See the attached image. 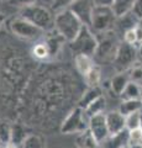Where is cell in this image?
I'll use <instances>...</instances> for the list:
<instances>
[{
  "instance_id": "d590c367",
  "label": "cell",
  "mask_w": 142,
  "mask_h": 148,
  "mask_svg": "<svg viewBox=\"0 0 142 148\" xmlns=\"http://www.w3.org/2000/svg\"><path fill=\"white\" fill-rule=\"evenodd\" d=\"M4 22H5V15H4L3 12H0V29L3 27Z\"/></svg>"
},
{
  "instance_id": "603a6c76",
  "label": "cell",
  "mask_w": 142,
  "mask_h": 148,
  "mask_svg": "<svg viewBox=\"0 0 142 148\" xmlns=\"http://www.w3.org/2000/svg\"><path fill=\"white\" fill-rule=\"evenodd\" d=\"M106 108V100L104 96H100L99 99L93 101L88 108L84 110V114L86 115V117L90 119L94 115H99V114H104V110Z\"/></svg>"
},
{
  "instance_id": "d4e9b609",
  "label": "cell",
  "mask_w": 142,
  "mask_h": 148,
  "mask_svg": "<svg viewBox=\"0 0 142 148\" xmlns=\"http://www.w3.org/2000/svg\"><path fill=\"white\" fill-rule=\"evenodd\" d=\"M126 120V130L127 131H131V130L135 128H140L141 123H142V112L141 111H137V112L130 114L125 117Z\"/></svg>"
},
{
  "instance_id": "9c48e42d",
  "label": "cell",
  "mask_w": 142,
  "mask_h": 148,
  "mask_svg": "<svg viewBox=\"0 0 142 148\" xmlns=\"http://www.w3.org/2000/svg\"><path fill=\"white\" fill-rule=\"evenodd\" d=\"M68 9L83 22V25L90 27L91 16L95 9L94 0H74Z\"/></svg>"
},
{
  "instance_id": "7bdbcfd3",
  "label": "cell",
  "mask_w": 142,
  "mask_h": 148,
  "mask_svg": "<svg viewBox=\"0 0 142 148\" xmlns=\"http://www.w3.org/2000/svg\"><path fill=\"white\" fill-rule=\"evenodd\" d=\"M6 1H9V0H6Z\"/></svg>"
},
{
  "instance_id": "e575fe53",
  "label": "cell",
  "mask_w": 142,
  "mask_h": 148,
  "mask_svg": "<svg viewBox=\"0 0 142 148\" xmlns=\"http://www.w3.org/2000/svg\"><path fill=\"white\" fill-rule=\"evenodd\" d=\"M136 38H137V46H140L142 43V24L139 26H136Z\"/></svg>"
},
{
  "instance_id": "4fadbf2b",
  "label": "cell",
  "mask_w": 142,
  "mask_h": 148,
  "mask_svg": "<svg viewBox=\"0 0 142 148\" xmlns=\"http://www.w3.org/2000/svg\"><path fill=\"white\" fill-rule=\"evenodd\" d=\"M100 96H103V91H102V88L100 86L88 88V89L83 92V95L80 96L79 101H78V108H80L82 110H85L93 101L99 99Z\"/></svg>"
},
{
  "instance_id": "f1b7e54d",
  "label": "cell",
  "mask_w": 142,
  "mask_h": 148,
  "mask_svg": "<svg viewBox=\"0 0 142 148\" xmlns=\"http://www.w3.org/2000/svg\"><path fill=\"white\" fill-rule=\"evenodd\" d=\"M129 146H142V128L129 131Z\"/></svg>"
},
{
  "instance_id": "ba28073f",
  "label": "cell",
  "mask_w": 142,
  "mask_h": 148,
  "mask_svg": "<svg viewBox=\"0 0 142 148\" xmlns=\"http://www.w3.org/2000/svg\"><path fill=\"white\" fill-rule=\"evenodd\" d=\"M9 29H10L11 34L15 35L16 37L24 40H36L42 35L43 31L37 29L35 25L29 22L21 16L14 17L12 20L9 22Z\"/></svg>"
},
{
  "instance_id": "f546056e",
  "label": "cell",
  "mask_w": 142,
  "mask_h": 148,
  "mask_svg": "<svg viewBox=\"0 0 142 148\" xmlns=\"http://www.w3.org/2000/svg\"><path fill=\"white\" fill-rule=\"evenodd\" d=\"M130 82H134L140 84L142 82V66H139V64H135L134 67L130 68V74H129Z\"/></svg>"
},
{
  "instance_id": "7c38bea8",
  "label": "cell",
  "mask_w": 142,
  "mask_h": 148,
  "mask_svg": "<svg viewBox=\"0 0 142 148\" xmlns=\"http://www.w3.org/2000/svg\"><path fill=\"white\" fill-rule=\"evenodd\" d=\"M102 148H125L129 146V131L123 130L116 135H109L104 142L100 143Z\"/></svg>"
},
{
  "instance_id": "30bf717a",
  "label": "cell",
  "mask_w": 142,
  "mask_h": 148,
  "mask_svg": "<svg viewBox=\"0 0 142 148\" xmlns=\"http://www.w3.org/2000/svg\"><path fill=\"white\" fill-rule=\"evenodd\" d=\"M88 130L99 143L106 140L110 133H109L106 119H105V114H99L91 116L88 122Z\"/></svg>"
},
{
  "instance_id": "52a82bcc",
  "label": "cell",
  "mask_w": 142,
  "mask_h": 148,
  "mask_svg": "<svg viewBox=\"0 0 142 148\" xmlns=\"http://www.w3.org/2000/svg\"><path fill=\"white\" fill-rule=\"evenodd\" d=\"M137 54H139V51H137L135 46L129 45L122 41L120 46H119V49L116 52L115 59H114L113 64L115 66V68L119 72L122 73L136 64Z\"/></svg>"
},
{
  "instance_id": "8992f818",
  "label": "cell",
  "mask_w": 142,
  "mask_h": 148,
  "mask_svg": "<svg viewBox=\"0 0 142 148\" xmlns=\"http://www.w3.org/2000/svg\"><path fill=\"white\" fill-rule=\"evenodd\" d=\"M88 122L89 119L84 114V110L80 108H74L63 120L61 125V132L64 135H72V133L80 135L88 131Z\"/></svg>"
},
{
  "instance_id": "44dd1931",
  "label": "cell",
  "mask_w": 142,
  "mask_h": 148,
  "mask_svg": "<svg viewBox=\"0 0 142 148\" xmlns=\"http://www.w3.org/2000/svg\"><path fill=\"white\" fill-rule=\"evenodd\" d=\"M122 100H142V88L140 84L130 82L121 94Z\"/></svg>"
},
{
  "instance_id": "484cf974",
  "label": "cell",
  "mask_w": 142,
  "mask_h": 148,
  "mask_svg": "<svg viewBox=\"0 0 142 148\" xmlns=\"http://www.w3.org/2000/svg\"><path fill=\"white\" fill-rule=\"evenodd\" d=\"M11 142V125L0 122V146L4 147Z\"/></svg>"
},
{
  "instance_id": "d6a6232c",
  "label": "cell",
  "mask_w": 142,
  "mask_h": 148,
  "mask_svg": "<svg viewBox=\"0 0 142 148\" xmlns=\"http://www.w3.org/2000/svg\"><path fill=\"white\" fill-rule=\"evenodd\" d=\"M132 14L137 17L141 24H142V0H136L134 9H132Z\"/></svg>"
},
{
  "instance_id": "1f68e13d",
  "label": "cell",
  "mask_w": 142,
  "mask_h": 148,
  "mask_svg": "<svg viewBox=\"0 0 142 148\" xmlns=\"http://www.w3.org/2000/svg\"><path fill=\"white\" fill-rule=\"evenodd\" d=\"M36 1H37V0H9L8 3L10 4V5H12V6L20 8V10H21V9H24V8L35 5Z\"/></svg>"
},
{
  "instance_id": "6da1fadb",
  "label": "cell",
  "mask_w": 142,
  "mask_h": 148,
  "mask_svg": "<svg viewBox=\"0 0 142 148\" xmlns=\"http://www.w3.org/2000/svg\"><path fill=\"white\" fill-rule=\"evenodd\" d=\"M19 16L31 22L43 32L54 30V14L52 10L43 5L35 4V5L21 9Z\"/></svg>"
},
{
  "instance_id": "5b68a950",
  "label": "cell",
  "mask_w": 142,
  "mask_h": 148,
  "mask_svg": "<svg viewBox=\"0 0 142 148\" xmlns=\"http://www.w3.org/2000/svg\"><path fill=\"white\" fill-rule=\"evenodd\" d=\"M116 15L113 9L109 6H95L91 16L90 29L97 34H103L110 30H114L116 22Z\"/></svg>"
},
{
  "instance_id": "836d02e7",
  "label": "cell",
  "mask_w": 142,
  "mask_h": 148,
  "mask_svg": "<svg viewBox=\"0 0 142 148\" xmlns=\"http://www.w3.org/2000/svg\"><path fill=\"white\" fill-rule=\"evenodd\" d=\"M95 6H109L111 8L114 4V0H94Z\"/></svg>"
},
{
  "instance_id": "60d3db41",
  "label": "cell",
  "mask_w": 142,
  "mask_h": 148,
  "mask_svg": "<svg viewBox=\"0 0 142 148\" xmlns=\"http://www.w3.org/2000/svg\"><path fill=\"white\" fill-rule=\"evenodd\" d=\"M141 128H142V123H141Z\"/></svg>"
},
{
  "instance_id": "4316f807",
  "label": "cell",
  "mask_w": 142,
  "mask_h": 148,
  "mask_svg": "<svg viewBox=\"0 0 142 148\" xmlns=\"http://www.w3.org/2000/svg\"><path fill=\"white\" fill-rule=\"evenodd\" d=\"M20 148H45V143L40 136L29 135Z\"/></svg>"
},
{
  "instance_id": "ab89813d",
  "label": "cell",
  "mask_w": 142,
  "mask_h": 148,
  "mask_svg": "<svg viewBox=\"0 0 142 148\" xmlns=\"http://www.w3.org/2000/svg\"><path fill=\"white\" fill-rule=\"evenodd\" d=\"M125 148H130V146H127V147H125Z\"/></svg>"
},
{
  "instance_id": "e0dca14e",
  "label": "cell",
  "mask_w": 142,
  "mask_h": 148,
  "mask_svg": "<svg viewBox=\"0 0 142 148\" xmlns=\"http://www.w3.org/2000/svg\"><path fill=\"white\" fill-rule=\"evenodd\" d=\"M129 83H130L129 74H125L122 72L111 78V80H110V88H111V91L115 95L121 96V94L123 92V90H125V88L127 86Z\"/></svg>"
},
{
  "instance_id": "74e56055",
  "label": "cell",
  "mask_w": 142,
  "mask_h": 148,
  "mask_svg": "<svg viewBox=\"0 0 142 148\" xmlns=\"http://www.w3.org/2000/svg\"><path fill=\"white\" fill-rule=\"evenodd\" d=\"M3 148H19V147H16V146H14V145H11V143H10V145H6V146H4Z\"/></svg>"
},
{
  "instance_id": "3957f363",
  "label": "cell",
  "mask_w": 142,
  "mask_h": 148,
  "mask_svg": "<svg viewBox=\"0 0 142 148\" xmlns=\"http://www.w3.org/2000/svg\"><path fill=\"white\" fill-rule=\"evenodd\" d=\"M100 36H97L98 38V47L95 51L94 59L102 63L106 62H114L116 52L119 49V46L121 42H119L116 34L114 30H110L103 34H98Z\"/></svg>"
},
{
  "instance_id": "83f0119b",
  "label": "cell",
  "mask_w": 142,
  "mask_h": 148,
  "mask_svg": "<svg viewBox=\"0 0 142 148\" xmlns=\"http://www.w3.org/2000/svg\"><path fill=\"white\" fill-rule=\"evenodd\" d=\"M32 54L37 59H46L49 57V52H48L47 45L45 43V41L35 45V47L32 48Z\"/></svg>"
},
{
  "instance_id": "277c9868",
  "label": "cell",
  "mask_w": 142,
  "mask_h": 148,
  "mask_svg": "<svg viewBox=\"0 0 142 148\" xmlns=\"http://www.w3.org/2000/svg\"><path fill=\"white\" fill-rule=\"evenodd\" d=\"M98 47V38L89 26H83L74 40L69 42V48L74 56L84 54L94 57Z\"/></svg>"
},
{
  "instance_id": "4dcf8cb0",
  "label": "cell",
  "mask_w": 142,
  "mask_h": 148,
  "mask_svg": "<svg viewBox=\"0 0 142 148\" xmlns=\"http://www.w3.org/2000/svg\"><path fill=\"white\" fill-rule=\"evenodd\" d=\"M73 1H74V0H53V3H52V11L58 12L61 10H64V9H68Z\"/></svg>"
},
{
  "instance_id": "2e32d148",
  "label": "cell",
  "mask_w": 142,
  "mask_h": 148,
  "mask_svg": "<svg viewBox=\"0 0 142 148\" xmlns=\"http://www.w3.org/2000/svg\"><path fill=\"white\" fill-rule=\"evenodd\" d=\"M74 64H75L77 71L83 77H85L97 63H95L93 57L84 56V54H78V56H74Z\"/></svg>"
},
{
  "instance_id": "cb8c5ba5",
  "label": "cell",
  "mask_w": 142,
  "mask_h": 148,
  "mask_svg": "<svg viewBox=\"0 0 142 148\" xmlns=\"http://www.w3.org/2000/svg\"><path fill=\"white\" fill-rule=\"evenodd\" d=\"M100 79H102V72H100V68H99V66H97V64H95L93 67V69L84 77V80L86 83V85H88V88L99 86Z\"/></svg>"
},
{
  "instance_id": "f35d334b",
  "label": "cell",
  "mask_w": 142,
  "mask_h": 148,
  "mask_svg": "<svg viewBox=\"0 0 142 148\" xmlns=\"http://www.w3.org/2000/svg\"><path fill=\"white\" fill-rule=\"evenodd\" d=\"M130 148H142V146H130Z\"/></svg>"
},
{
  "instance_id": "7a4b0ae2",
  "label": "cell",
  "mask_w": 142,
  "mask_h": 148,
  "mask_svg": "<svg viewBox=\"0 0 142 148\" xmlns=\"http://www.w3.org/2000/svg\"><path fill=\"white\" fill-rule=\"evenodd\" d=\"M83 26V22L69 9H64L54 14V30L64 37L67 42H72Z\"/></svg>"
},
{
  "instance_id": "ac0fdd59",
  "label": "cell",
  "mask_w": 142,
  "mask_h": 148,
  "mask_svg": "<svg viewBox=\"0 0 142 148\" xmlns=\"http://www.w3.org/2000/svg\"><path fill=\"white\" fill-rule=\"evenodd\" d=\"M136 0H114L113 4V11L116 15V17H121L129 12H132Z\"/></svg>"
},
{
  "instance_id": "b9f144b4",
  "label": "cell",
  "mask_w": 142,
  "mask_h": 148,
  "mask_svg": "<svg viewBox=\"0 0 142 148\" xmlns=\"http://www.w3.org/2000/svg\"><path fill=\"white\" fill-rule=\"evenodd\" d=\"M0 148H3V147H1V146H0Z\"/></svg>"
},
{
  "instance_id": "7402d4cb",
  "label": "cell",
  "mask_w": 142,
  "mask_h": 148,
  "mask_svg": "<svg viewBox=\"0 0 142 148\" xmlns=\"http://www.w3.org/2000/svg\"><path fill=\"white\" fill-rule=\"evenodd\" d=\"M141 110H142V100H122L120 108H119V111L125 117L127 115L137 112V111Z\"/></svg>"
},
{
  "instance_id": "9a60e30c",
  "label": "cell",
  "mask_w": 142,
  "mask_h": 148,
  "mask_svg": "<svg viewBox=\"0 0 142 148\" xmlns=\"http://www.w3.org/2000/svg\"><path fill=\"white\" fill-rule=\"evenodd\" d=\"M141 22L137 20V17L134 15L132 12H129L126 15H123L121 17H117L116 18V22H115V26H117V29L121 31V34L123 35L126 31L135 29L136 26H139ZM114 26V27H115Z\"/></svg>"
},
{
  "instance_id": "8fae6325",
  "label": "cell",
  "mask_w": 142,
  "mask_h": 148,
  "mask_svg": "<svg viewBox=\"0 0 142 148\" xmlns=\"http://www.w3.org/2000/svg\"><path fill=\"white\" fill-rule=\"evenodd\" d=\"M105 119H106V123H108L110 135H116V133H120L123 130H126L125 116H123L119 110L110 111V112L105 114Z\"/></svg>"
},
{
  "instance_id": "d6986e66",
  "label": "cell",
  "mask_w": 142,
  "mask_h": 148,
  "mask_svg": "<svg viewBox=\"0 0 142 148\" xmlns=\"http://www.w3.org/2000/svg\"><path fill=\"white\" fill-rule=\"evenodd\" d=\"M29 135L30 133L26 132L24 126H21V125H19V123L11 125V142L10 143L20 148Z\"/></svg>"
},
{
  "instance_id": "8d00e7d4",
  "label": "cell",
  "mask_w": 142,
  "mask_h": 148,
  "mask_svg": "<svg viewBox=\"0 0 142 148\" xmlns=\"http://www.w3.org/2000/svg\"><path fill=\"white\" fill-rule=\"evenodd\" d=\"M137 51H139V54H140V57L142 58V43L139 46V48H137Z\"/></svg>"
},
{
  "instance_id": "5bb4252c",
  "label": "cell",
  "mask_w": 142,
  "mask_h": 148,
  "mask_svg": "<svg viewBox=\"0 0 142 148\" xmlns=\"http://www.w3.org/2000/svg\"><path fill=\"white\" fill-rule=\"evenodd\" d=\"M43 41H45V43L47 45V48H48V52H49V57L56 56L59 52V49H61L62 45L66 42L64 37H63L62 35H59L56 30H52V34L46 37Z\"/></svg>"
},
{
  "instance_id": "ffe728a7",
  "label": "cell",
  "mask_w": 142,
  "mask_h": 148,
  "mask_svg": "<svg viewBox=\"0 0 142 148\" xmlns=\"http://www.w3.org/2000/svg\"><path fill=\"white\" fill-rule=\"evenodd\" d=\"M75 141L78 148H102L100 143L93 137V135L89 132V130L78 135Z\"/></svg>"
}]
</instances>
